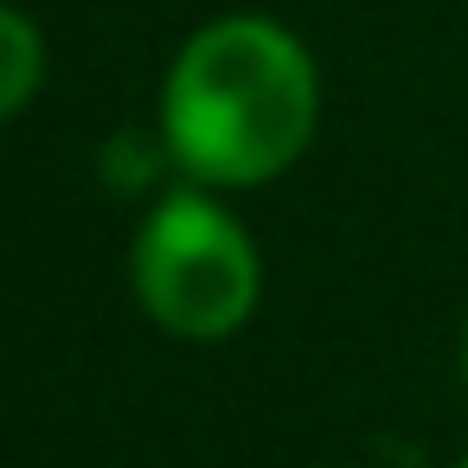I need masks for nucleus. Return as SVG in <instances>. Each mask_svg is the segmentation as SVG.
Returning <instances> with one entry per match:
<instances>
[{
	"mask_svg": "<svg viewBox=\"0 0 468 468\" xmlns=\"http://www.w3.org/2000/svg\"><path fill=\"white\" fill-rule=\"evenodd\" d=\"M180 180L250 193L282 180L321 129V65L276 14H218L180 39L154 110Z\"/></svg>",
	"mask_w": 468,
	"mask_h": 468,
	"instance_id": "f257e3e1",
	"label": "nucleus"
},
{
	"mask_svg": "<svg viewBox=\"0 0 468 468\" xmlns=\"http://www.w3.org/2000/svg\"><path fill=\"white\" fill-rule=\"evenodd\" d=\"M129 289L174 340H231L263 302V250L212 186L161 193L129 244Z\"/></svg>",
	"mask_w": 468,
	"mask_h": 468,
	"instance_id": "f03ea898",
	"label": "nucleus"
},
{
	"mask_svg": "<svg viewBox=\"0 0 468 468\" xmlns=\"http://www.w3.org/2000/svg\"><path fill=\"white\" fill-rule=\"evenodd\" d=\"M46 65H52V52H46L39 20L20 7V0L0 7V116L7 122H20L33 110V97L46 84Z\"/></svg>",
	"mask_w": 468,
	"mask_h": 468,
	"instance_id": "7ed1b4c3",
	"label": "nucleus"
},
{
	"mask_svg": "<svg viewBox=\"0 0 468 468\" xmlns=\"http://www.w3.org/2000/svg\"><path fill=\"white\" fill-rule=\"evenodd\" d=\"M462 385H468V327H462Z\"/></svg>",
	"mask_w": 468,
	"mask_h": 468,
	"instance_id": "20e7f679",
	"label": "nucleus"
},
{
	"mask_svg": "<svg viewBox=\"0 0 468 468\" xmlns=\"http://www.w3.org/2000/svg\"><path fill=\"white\" fill-rule=\"evenodd\" d=\"M449 468H468V455H462V462H449Z\"/></svg>",
	"mask_w": 468,
	"mask_h": 468,
	"instance_id": "39448f33",
	"label": "nucleus"
}]
</instances>
